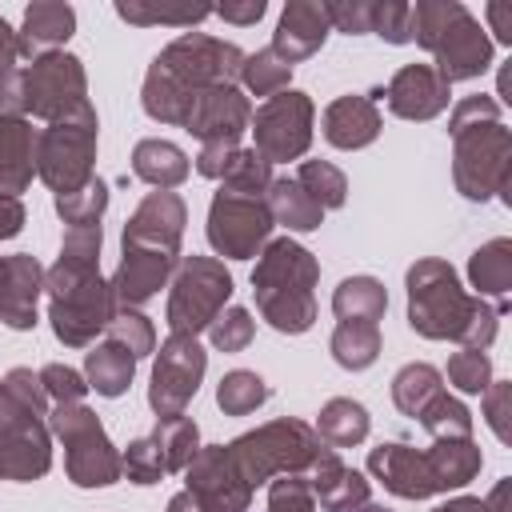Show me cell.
I'll return each mask as SVG.
<instances>
[{"mask_svg": "<svg viewBox=\"0 0 512 512\" xmlns=\"http://www.w3.org/2000/svg\"><path fill=\"white\" fill-rule=\"evenodd\" d=\"M76 32V8L60 4V0H32L24 8V24H20V64L44 56V52H64L68 36Z\"/></svg>", "mask_w": 512, "mask_h": 512, "instance_id": "25", "label": "cell"}, {"mask_svg": "<svg viewBox=\"0 0 512 512\" xmlns=\"http://www.w3.org/2000/svg\"><path fill=\"white\" fill-rule=\"evenodd\" d=\"M316 280L320 264L304 244L292 236L268 240L252 268V296L260 316L284 336L308 332L316 324Z\"/></svg>", "mask_w": 512, "mask_h": 512, "instance_id": "5", "label": "cell"}, {"mask_svg": "<svg viewBox=\"0 0 512 512\" xmlns=\"http://www.w3.org/2000/svg\"><path fill=\"white\" fill-rule=\"evenodd\" d=\"M184 88H212V84H236L244 68V52L232 40H216L208 32H184L172 44L160 48L152 60Z\"/></svg>", "mask_w": 512, "mask_h": 512, "instance_id": "13", "label": "cell"}, {"mask_svg": "<svg viewBox=\"0 0 512 512\" xmlns=\"http://www.w3.org/2000/svg\"><path fill=\"white\" fill-rule=\"evenodd\" d=\"M484 420H488V428H492V436L500 440V444H508L512 440V384L508 380H492L484 392Z\"/></svg>", "mask_w": 512, "mask_h": 512, "instance_id": "51", "label": "cell"}, {"mask_svg": "<svg viewBox=\"0 0 512 512\" xmlns=\"http://www.w3.org/2000/svg\"><path fill=\"white\" fill-rule=\"evenodd\" d=\"M296 184L328 212V208H344L348 200V176L328 164V160H300V172H296Z\"/></svg>", "mask_w": 512, "mask_h": 512, "instance_id": "40", "label": "cell"}, {"mask_svg": "<svg viewBox=\"0 0 512 512\" xmlns=\"http://www.w3.org/2000/svg\"><path fill=\"white\" fill-rule=\"evenodd\" d=\"M264 512H316L308 480L304 476H276V480H268V508Z\"/></svg>", "mask_w": 512, "mask_h": 512, "instance_id": "50", "label": "cell"}, {"mask_svg": "<svg viewBox=\"0 0 512 512\" xmlns=\"http://www.w3.org/2000/svg\"><path fill=\"white\" fill-rule=\"evenodd\" d=\"M100 244H104L100 224L68 228L60 240V256L44 272L48 320L64 348H92L96 336L116 316L112 284L100 276Z\"/></svg>", "mask_w": 512, "mask_h": 512, "instance_id": "1", "label": "cell"}, {"mask_svg": "<svg viewBox=\"0 0 512 512\" xmlns=\"http://www.w3.org/2000/svg\"><path fill=\"white\" fill-rule=\"evenodd\" d=\"M232 144H200V152H196V172L200 176H208V180H220L224 176V168H228V160H232Z\"/></svg>", "mask_w": 512, "mask_h": 512, "instance_id": "54", "label": "cell"}, {"mask_svg": "<svg viewBox=\"0 0 512 512\" xmlns=\"http://www.w3.org/2000/svg\"><path fill=\"white\" fill-rule=\"evenodd\" d=\"M184 492L200 504V512H252V488L236 472L224 444H208L184 468Z\"/></svg>", "mask_w": 512, "mask_h": 512, "instance_id": "17", "label": "cell"}, {"mask_svg": "<svg viewBox=\"0 0 512 512\" xmlns=\"http://www.w3.org/2000/svg\"><path fill=\"white\" fill-rule=\"evenodd\" d=\"M208 368V352L200 348L196 336H180L172 332L152 364V384H148V408L156 412V420L164 416H184V408L192 404L200 380Z\"/></svg>", "mask_w": 512, "mask_h": 512, "instance_id": "15", "label": "cell"}, {"mask_svg": "<svg viewBox=\"0 0 512 512\" xmlns=\"http://www.w3.org/2000/svg\"><path fill=\"white\" fill-rule=\"evenodd\" d=\"M40 384H44L48 400H56V404H84V396H88L84 372H76L68 364H44L40 368Z\"/></svg>", "mask_w": 512, "mask_h": 512, "instance_id": "49", "label": "cell"}, {"mask_svg": "<svg viewBox=\"0 0 512 512\" xmlns=\"http://www.w3.org/2000/svg\"><path fill=\"white\" fill-rule=\"evenodd\" d=\"M224 448H228L236 472L244 476V484L256 492L260 484H268L276 476H304L324 444L312 432V424H304L296 416H280V420H268V424L228 440Z\"/></svg>", "mask_w": 512, "mask_h": 512, "instance_id": "7", "label": "cell"}, {"mask_svg": "<svg viewBox=\"0 0 512 512\" xmlns=\"http://www.w3.org/2000/svg\"><path fill=\"white\" fill-rule=\"evenodd\" d=\"M268 396H272V388L264 384V376H256V372H248V368H232V372H224L220 384H216V404H220L224 416H248V412H256Z\"/></svg>", "mask_w": 512, "mask_h": 512, "instance_id": "37", "label": "cell"}, {"mask_svg": "<svg viewBox=\"0 0 512 512\" xmlns=\"http://www.w3.org/2000/svg\"><path fill=\"white\" fill-rule=\"evenodd\" d=\"M184 224H188V208L176 192H148L136 212L128 216L124 224V236L120 244H132V248H160V252H172L180 256V240H184Z\"/></svg>", "mask_w": 512, "mask_h": 512, "instance_id": "19", "label": "cell"}, {"mask_svg": "<svg viewBox=\"0 0 512 512\" xmlns=\"http://www.w3.org/2000/svg\"><path fill=\"white\" fill-rule=\"evenodd\" d=\"M44 292V268L32 252L0 256V320L16 332L36 328V308Z\"/></svg>", "mask_w": 512, "mask_h": 512, "instance_id": "22", "label": "cell"}, {"mask_svg": "<svg viewBox=\"0 0 512 512\" xmlns=\"http://www.w3.org/2000/svg\"><path fill=\"white\" fill-rule=\"evenodd\" d=\"M448 384L468 392V396H480L488 384H492V360L488 352L480 348H460L448 356Z\"/></svg>", "mask_w": 512, "mask_h": 512, "instance_id": "45", "label": "cell"}, {"mask_svg": "<svg viewBox=\"0 0 512 512\" xmlns=\"http://www.w3.org/2000/svg\"><path fill=\"white\" fill-rule=\"evenodd\" d=\"M324 140L332 148H344V152H356V148H368L376 136H380V108L372 96H336L328 108H324Z\"/></svg>", "mask_w": 512, "mask_h": 512, "instance_id": "26", "label": "cell"}, {"mask_svg": "<svg viewBox=\"0 0 512 512\" xmlns=\"http://www.w3.org/2000/svg\"><path fill=\"white\" fill-rule=\"evenodd\" d=\"M120 460H124V476L132 480V484H160L164 476H168V468H164V456H160V448H156V440L152 436H140V440H132L124 452H120Z\"/></svg>", "mask_w": 512, "mask_h": 512, "instance_id": "47", "label": "cell"}, {"mask_svg": "<svg viewBox=\"0 0 512 512\" xmlns=\"http://www.w3.org/2000/svg\"><path fill=\"white\" fill-rule=\"evenodd\" d=\"M152 440H156L168 472H184L192 464V456L200 452V428L188 416H164V420H156Z\"/></svg>", "mask_w": 512, "mask_h": 512, "instance_id": "36", "label": "cell"}, {"mask_svg": "<svg viewBox=\"0 0 512 512\" xmlns=\"http://www.w3.org/2000/svg\"><path fill=\"white\" fill-rule=\"evenodd\" d=\"M388 308V288L376 276H348L336 284L332 292V312L336 320H364V324H380Z\"/></svg>", "mask_w": 512, "mask_h": 512, "instance_id": "33", "label": "cell"}, {"mask_svg": "<svg viewBox=\"0 0 512 512\" xmlns=\"http://www.w3.org/2000/svg\"><path fill=\"white\" fill-rule=\"evenodd\" d=\"M168 512H200V504H196L188 492H176V496L168 500Z\"/></svg>", "mask_w": 512, "mask_h": 512, "instance_id": "61", "label": "cell"}, {"mask_svg": "<svg viewBox=\"0 0 512 512\" xmlns=\"http://www.w3.org/2000/svg\"><path fill=\"white\" fill-rule=\"evenodd\" d=\"M404 288H408V324L424 340H456L460 348H480V352H488V344L496 340L500 312L488 300L468 296L448 260L440 256L416 260L404 276Z\"/></svg>", "mask_w": 512, "mask_h": 512, "instance_id": "2", "label": "cell"}, {"mask_svg": "<svg viewBox=\"0 0 512 512\" xmlns=\"http://www.w3.org/2000/svg\"><path fill=\"white\" fill-rule=\"evenodd\" d=\"M440 392H444V376H440L432 364H424V360L404 364V368L392 376V404H396L404 416H412V420H416Z\"/></svg>", "mask_w": 512, "mask_h": 512, "instance_id": "35", "label": "cell"}, {"mask_svg": "<svg viewBox=\"0 0 512 512\" xmlns=\"http://www.w3.org/2000/svg\"><path fill=\"white\" fill-rule=\"evenodd\" d=\"M272 228L276 224H272L264 196H244V192L220 188L208 204V228H204L208 244L228 260H252L256 252H264Z\"/></svg>", "mask_w": 512, "mask_h": 512, "instance_id": "14", "label": "cell"}, {"mask_svg": "<svg viewBox=\"0 0 512 512\" xmlns=\"http://www.w3.org/2000/svg\"><path fill=\"white\" fill-rule=\"evenodd\" d=\"M264 204L272 212V224H284L288 232H316L324 224V208L296 184V176H280L268 184Z\"/></svg>", "mask_w": 512, "mask_h": 512, "instance_id": "30", "label": "cell"}, {"mask_svg": "<svg viewBox=\"0 0 512 512\" xmlns=\"http://www.w3.org/2000/svg\"><path fill=\"white\" fill-rule=\"evenodd\" d=\"M432 512H488V508H484V500H480V496H456V500L436 504Z\"/></svg>", "mask_w": 512, "mask_h": 512, "instance_id": "60", "label": "cell"}, {"mask_svg": "<svg viewBox=\"0 0 512 512\" xmlns=\"http://www.w3.org/2000/svg\"><path fill=\"white\" fill-rule=\"evenodd\" d=\"M416 420L432 440H468L472 436V412L464 408V400H456L448 392H440Z\"/></svg>", "mask_w": 512, "mask_h": 512, "instance_id": "41", "label": "cell"}, {"mask_svg": "<svg viewBox=\"0 0 512 512\" xmlns=\"http://www.w3.org/2000/svg\"><path fill=\"white\" fill-rule=\"evenodd\" d=\"M368 408L360 404V400H352V396H332L324 408H320V416H316V436H320V444H328V448H356V444H364V436H368Z\"/></svg>", "mask_w": 512, "mask_h": 512, "instance_id": "31", "label": "cell"}, {"mask_svg": "<svg viewBox=\"0 0 512 512\" xmlns=\"http://www.w3.org/2000/svg\"><path fill=\"white\" fill-rule=\"evenodd\" d=\"M304 480H308V488H312V500H320V508H328V512H340V508H356V504H364L368 500V480H364V472H356V468H348L340 456H336V448H320V456L308 464V472H304Z\"/></svg>", "mask_w": 512, "mask_h": 512, "instance_id": "24", "label": "cell"}, {"mask_svg": "<svg viewBox=\"0 0 512 512\" xmlns=\"http://www.w3.org/2000/svg\"><path fill=\"white\" fill-rule=\"evenodd\" d=\"M0 112L24 116V64H12L0 72Z\"/></svg>", "mask_w": 512, "mask_h": 512, "instance_id": "53", "label": "cell"}, {"mask_svg": "<svg viewBox=\"0 0 512 512\" xmlns=\"http://www.w3.org/2000/svg\"><path fill=\"white\" fill-rule=\"evenodd\" d=\"M292 80V68L272 52V48H256V52H244V68H240V84L252 92V96H276L284 92Z\"/></svg>", "mask_w": 512, "mask_h": 512, "instance_id": "39", "label": "cell"}, {"mask_svg": "<svg viewBox=\"0 0 512 512\" xmlns=\"http://www.w3.org/2000/svg\"><path fill=\"white\" fill-rule=\"evenodd\" d=\"M340 512H388L384 504H372V500H364V504H356V508H340Z\"/></svg>", "mask_w": 512, "mask_h": 512, "instance_id": "62", "label": "cell"}, {"mask_svg": "<svg viewBox=\"0 0 512 512\" xmlns=\"http://www.w3.org/2000/svg\"><path fill=\"white\" fill-rule=\"evenodd\" d=\"M368 32H376L388 44H412V4H404V0H372Z\"/></svg>", "mask_w": 512, "mask_h": 512, "instance_id": "48", "label": "cell"}, {"mask_svg": "<svg viewBox=\"0 0 512 512\" xmlns=\"http://www.w3.org/2000/svg\"><path fill=\"white\" fill-rule=\"evenodd\" d=\"M56 216L68 224V228H84V224H100L104 208H108V184L100 176H92L80 192H68V196H56Z\"/></svg>", "mask_w": 512, "mask_h": 512, "instance_id": "43", "label": "cell"}, {"mask_svg": "<svg viewBox=\"0 0 512 512\" xmlns=\"http://www.w3.org/2000/svg\"><path fill=\"white\" fill-rule=\"evenodd\" d=\"M272 184V164L256 152V148H236L224 176H220V188L228 192H244V196H264Z\"/></svg>", "mask_w": 512, "mask_h": 512, "instance_id": "42", "label": "cell"}, {"mask_svg": "<svg viewBox=\"0 0 512 512\" xmlns=\"http://www.w3.org/2000/svg\"><path fill=\"white\" fill-rule=\"evenodd\" d=\"M48 428L64 444V472L76 488H108L124 476L120 448L88 404H56L48 412Z\"/></svg>", "mask_w": 512, "mask_h": 512, "instance_id": "8", "label": "cell"}, {"mask_svg": "<svg viewBox=\"0 0 512 512\" xmlns=\"http://www.w3.org/2000/svg\"><path fill=\"white\" fill-rule=\"evenodd\" d=\"M328 32H332V24H328V12H324L320 0H288L284 12H280V20H276V32H272V44L268 48L288 68H296V64L312 60L324 48Z\"/></svg>", "mask_w": 512, "mask_h": 512, "instance_id": "21", "label": "cell"}, {"mask_svg": "<svg viewBox=\"0 0 512 512\" xmlns=\"http://www.w3.org/2000/svg\"><path fill=\"white\" fill-rule=\"evenodd\" d=\"M384 96H388L392 116H400V120H436L448 108L452 88L440 80V72L432 64H404L388 80Z\"/></svg>", "mask_w": 512, "mask_h": 512, "instance_id": "23", "label": "cell"}, {"mask_svg": "<svg viewBox=\"0 0 512 512\" xmlns=\"http://www.w3.org/2000/svg\"><path fill=\"white\" fill-rule=\"evenodd\" d=\"M252 124V104L236 84H212V88H192L188 112H184V132H192L200 144H232L240 148V136Z\"/></svg>", "mask_w": 512, "mask_h": 512, "instance_id": "16", "label": "cell"}, {"mask_svg": "<svg viewBox=\"0 0 512 512\" xmlns=\"http://www.w3.org/2000/svg\"><path fill=\"white\" fill-rule=\"evenodd\" d=\"M24 220H28L24 204L16 196H0V240H12L24 228Z\"/></svg>", "mask_w": 512, "mask_h": 512, "instance_id": "56", "label": "cell"}, {"mask_svg": "<svg viewBox=\"0 0 512 512\" xmlns=\"http://www.w3.org/2000/svg\"><path fill=\"white\" fill-rule=\"evenodd\" d=\"M88 108V76L80 56L72 52H44L24 64V116L36 120H68Z\"/></svg>", "mask_w": 512, "mask_h": 512, "instance_id": "11", "label": "cell"}, {"mask_svg": "<svg viewBox=\"0 0 512 512\" xmlns=\"http://www.w3.org/2000/svg\"><path fill=\"white\" fill-rule=\"evenodd\" d=\"M508 496H512V480H500V484H496V488L484 496V508H488V512H512Z\"/></svg>", "mask_w": 512, "mask_h": 512, "instance_id": "59", "label": "cell"}, {"mask_svg": "<svg viewBox=\"0 0 512 512\" xmlns=\"http://www.w3.org/2000/svg\"><path fill=\"white\" fill-rule=\"evenodd\" d=\"M468 280H472L480 300L484 296H500V304H504V296L512 292V240L496 236V240L480 244L472 252V260H468Z\"/></svg>", "mask_w": 512, "mask_h": 512, "instance_id": "32", "label": "cell"}, {"mask_svg": "<svg viewBox=\"0 0 512 512\" xmlns=\"http://www.w3.org/2000/svg\"><path fill=\"white\" fill-rule=\"evenodd\" d=\"M368 472L400 500H428V496H440V484H436V472H432V460H428V448H412L404 440H388V444H376L368 452Z\"/></svg>", "mask_w": 512, "mask_h": 512, "instance_id": "18", "label": "cell"}, {"mask_svg": "<svg viewBox=\"0 0 512 512\" xmlns=\"http://www.w3.org/2000/svg\"><path fill=\"white\" fill-rule=\"evenodd\" d=\"M132 376H136V356L124 344L104 340V344H92L88 348V356H84V380L100 396H108V400L124 396L128 384H132Z\"/></svg>", "mask_w": 512, "mask_h": 512, "instance_id": "29", "label": "cell"}, {"mask_svg": "<svg viewBox=\"0 0 512 512\" xmlns=\"http://www.w3.org/2000/svg\"><path fill=\"white\" fill-rule=\"evenodd\" d=\"M256 336V320L248 308H224L212 324H208V340L216 352H244Z\"/></svg>", "mask_w": 512, "mask_h": 512, "instance_id": "46", "label": "cell"}, {"mask_svg": "<svg viewBox=\"0 0 512 512\" xmlns=\"http://www.w3.org/2000/svg\"><path fill=\"white\" fill-rule=\"evenodd\" d=\"M116 16L136 24V28H148V24H172V28H192L200 20L212 16L208 4H116Z\"/></svg>", "mask_w": 512, "mask_h": 512, "instance_id": "38", "label": "cell"}, {"mask_svg": "<svg viewBox=\"0 0 512 512\" xmlns=\"http://www.w3.org/2000/svg\"><path fill=\"white\" fill-rule=\"evenodd\" d=\"M380 324H364V320H340L328 348H332V360L348 372H364L376 364L380 356Z\"/></svg>", "mask_w": 512, "mask_h": 512, "instance_id": "34", "label": "cell"}, {"mask_svg": "<svg viewBox=\"0 0 512 512\" xmlns=\"http://www.w3.org/2000/svg\"><path fill=\"white\" fill-rule=\"evenodd\" d=\"M412 40L432 56V68L452 88L456 80H476L492 68L488 28L460 0H416Z\"/></svg>", "mask_w": 512, "mask_h": 512, "instance_id": "6", "label": "cell"}, {"mask_svg": "<svg viewBox=\"0 0 512 512\" xmlns=\"http://www.w3.org/2000/svg\"><path fill=\"white\" fill-rule=\"evenodd\" d=\"M452 136V180L464 200L508 196L512 180V132L500 120L492 96H464L448 116Z\"/></svg>", "mask_w": 512, "mask_h": 512, "instance_id": "3", "label": "cell"}, {"mask_svg": "<svg viewBox=\"0 0 512 512\" xmlns=\"http://www.w3.org/2000/svg\"><path fill=\"white\" fill-rule=\"evenodd\" d=\"M104 332H108V340L124 344L136 360L148 356V352H156V328H152V320L140 308H116V316L108 320Z\"/></svg>", "mask_w": 512, "mask_h": 512, "instance_id": "44", "label": "cell"}, {"mask_svg": "<svg viewBox=\"0 0 512 512\" xmlns=\"http://www.w3.org/2000/svg\"><path fill=\"white\" fill-rule=\"evenodd\" d=\"M232 272L216 256H184L172 272L168 328L180 336H200L232 300Z\"/></svg>", "mask_w": 512, "mask_h": 512, "instance_id": "10", "label": "cell"}, {"mask_svg": "<svg viewBox=\"0 0 512 512\" xmlns=\"http://www.w3.org/2000/svg\"><path fill=\"white\" fill-rule=\"evenodd\" d=\"M484 16H488L496 40H500V44H512V4H508V0H492V4L484 8Z\"/></svg>", "mask_w": 512, "mask_h": 512, "instance_id": "57", "label": "cell"}, {"mask_svg": "<svg viewBox=\"0 0 512 512\" xmlns=\"http://www.w3.org/2000/svg\"><path fill=\"white\" fill-rule=\"evenodd\" d=\"M324 12H328V24L348 36H364L372 24V0H332L324 4Z\"/></svg>", "mask_w": 512, "mask_h": 512, "instance_id": "52", "label": "cell"}, {"mask_svg": "<svg viewBox=\"0 0 512 512\" xmlns=\"http://www.w3.org/2000/svg\"><path fill=\"white\" fill-rule=\"evenodd\" d=\"M132 172H136L144 184H152V188H160V192H172L176 184L188 180L192 160H188V152H184L180 144L152 136V140H140V144L132 148Z\"/></svg>", "mask_w": 512, "mask_h": 512, "instance_id": "28", "label": "cell"}, {"mask_svg": "<svg viewBox=\"0 0 512 512\" xmlns=\"http://www.w3.org/2000/svg\"><path fill=\"white\" fill-rule=\"evenodd\" d=\"M176 264H180V256H172V252L124 244V256H120V264H116V272L108 280L116 308H140V304H148L172 280Z\"/></svg>", "mask_w": 512, "mask_h": 512, "instance_id": "20", "label": "cell"}, {"mask_svg": "<svg viewBox=\"0 0 512 512\" xmlns=\"http://www.w3.org/2000/svg\"><path fill=\"white\" fill-rule=\"evenodd\" d=\"M36 176V128L24 116L0 112V196H16Z\"/></svg>", "mask_w": 512, "mask_h": 512, "instance_id": "27", "label": "cell"}, {"mask_svg": "<svg viewBox=\"0 0 512 512\" xmlns=\"http://www.w3.org/2000/svg\"><path fill=\"white\" fill-rule=\"evenodd\" d=\"M96 132L100 120L92 104L36 132V176L52 188V196L80 192L96 176Z\"/></svg>", "mask_w": 512, "mask_h": 512, "instance_id": "9", "label": "cell"}, {"mask_svg": "<svg viewBox=\"0 0 512 512\" xmlns=\"http://www.w3.org/2000/svg\"><path fill=\"white\" fill-rule=\"evenodd\" d=\"M12 64H20V36H16V28L0 16V72L12 68Z\"/></svg>", "mask_w": 512, "mask_h": 512, "instance_id": "58", "label": "cell"}, {"mask_svg": "<svg viewBox=\"0 0 512 512\" xmlns=\"http://www.w3.org/2000/svg\"><path fill=\"white\" fill-rule=\"evenodd\" d=\"M48 468V392L40 384V372L12 368L0 380V480H40Z\"/></svg>", "mask_w": 512, "mask_h": 512, "instance_id": "4", "label": "cell"}, {"mask_svg": "<svg viewBox=\"0 0 512 512\" xmlns=\"http://www.w3.org/2000/svg\"><path fill=\"white\" fill-rule=\"evenodd\" d=\"M264 12H268L264 0H244V4H220V8H212V16H220L228 24H256Z\"/></svg>", "mask_w": 512, "mask_h": 512, "instance_id": "55", "label": "cell"}, {"mask_svg": "<svg viewBox=\"0 0 512 512\" xmlns=\"http://www.w3.org/2000/svg\"><path fill=\"white\" fill-rule=\"evenodd\" d=\"M312 120H316V104L308 92L300 88H284L276 96H268L256 112H252V124L248 132L256 136V152L268 160V164H288V160H300L312 144Z\"/></svg>", "mask_w": 512, "mask_h": 512, "instance_id": "12", "label": "cell"}]
</instances>
